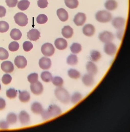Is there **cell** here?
Returning <instances> with one entry per match:
<instances>
[{
	"label": "cell",
	"mask_w": 130,
	"mask_h": 132,
	"mask_svg": "<svg viewBox=\"0 0 130 132\" xmlns=\"http://www.w3.org/2000/svg\"><path fill=\"white\" fill-rule=\"evenodd\" d=\"M61 109L56 105H51L49 106L47 110H44L41 113V116L44 120H47L52 117L60 115L62 114Z\"/></svg>",
	"instance_id": "obj_1"
},
{
	"label": "cell",
	"mask_w": 130,
	"mask_h": 132,
	"mask_svg": "<svg viewBox=\"0 0 130 132\" xmlns=\"http://www.w3.org/2000/svg\"><path fill=\"white\" fill-rule=\"evenodd\" d=\"M54 94L56 98L62 103L67 104L69 103L70 96L65 89L61 87L57 88L54 91Z\"/></svg>",
	"instance_id": "obj_2"
},
{
	"label": "cell",
	"mask_w": 130,
	"mask_h": 132,
	"mask_svg": "<svg viewBox=\"0 0 130 132\" xmlns=\"http://www.w3.org/2000/svg\"><path fill=\"white\" fill-rule=\"evenodd\" d=\"M112 18L111 13L106 11H98L95 15L96 20L100 23H106L109 22Z\"/></svg>",
	"instance_id": "obj_3"
},
{
	"label": "cell",
	"mask_w": 130,
	"mask_h": 132,
	"mask_svg": "<svg viewBox=\"0 0 130 132\" xmlns=\"http://www.w3.org/2000/svg\"><path fill=\"white\" fill-rule=\"evenodd\" d=\"M14 19L16 23L19 26H25L28 23V19L27 15L23 13L19 12L16 14L14 16Z\"/></svg>",
	"instance_id": "obj_4"
},
{
	"label": "cell",
	"mask_w": 130,
	"mask_h": 132,
	"mask_svg": "<svg viewBox=\"0 0 130 132\" xmlns=\"http://www.w3.org/2000/svg\"><path fill=\"white\" fill-rule=\"evenodd\" d=\"M55 48L50 43H46L42 45L41 51L42 54L46 56H52L55 53Z\"/></svg>",
	"instance_id": "obj_5"
},
{
	"label": "cell",
	"mask_w": 130,
	"mask_h": 132,
	"mask_svg": "<svg viewBox=\"0 0 130 132\" xmlns=\"http://www.w3.org/2000/svg\"><path fill=\"white\" fill-rule=\"evenodd\" d=\"M99 38L102 42L107 43L111 42L114 40V36L110 32L104 31L99 34Z\"/></svg>",
	"instance_id": "obj_6"
},
{
	"label": "cell",
	"mask_w": 130,
	"mask_h": 132,
	"mask_svg": "<svg viewBox=\"0 0 130 132\" xmlns=\"http://www.w3.org/2000/svg\"><path fill=\"white\" fill-rule=\"evenodd\" d=\"M30 88L32 93L36 95H41L43 90V86L39 81H37L34 84H31Z\"/></svg>",
	"instance_id": "obj_7"
},
{
	"label": "cell",
	"mask_w": 130,
	"mask_h": 132,
	"mask_svg": "<svg viewBox=\"0 0 130 132\" xmlns=\"http://www.w3.org/2000/svg\"><path fill=\"white\" fill-rule=\"evenodd\" d=\"M16 67L19 69H23L27 66V61L26 58L23 56H16L14 61Z\"/></svg>",
	"instance_id": "obj_8"
},
{
	"label": "cell",
	"mask_w": 130,
	"mask_h": 132,
	"mask_svg": "<svg viewBox=\"0 0 130 132\" xmlns=\"http://www.w3.org/2000/svg\"><path fill=\"white\" fill-rule=\"evenodd\" d=\"M112 25L115 29L118 30L123 29L125 24V20L122 17H117L113 20Z\"/></svg>",
	"instance_id": "obj_9"
},
{
	"label": "cell",
	"mask_w": 130,
	"mask_h": 132,
	"mask_svg": "<svg viewBox=\"0 0 130 132\" xmlns=\"http://www.w3.org/2000/svg\"><path fill=\"white\" fill-rule=\"evenodd\" d=\"M104 51L108 55H113L117 52V48L116 45L113 43H107L104 45Z\"/></svg>",
	"instance_id": "obj_10"
},
{
	"label": "cell",
	"mask_w": 130,
	"mask_h": 132,
	"mask_svg": "<svg viewBox=\"0 0 130 132\" xmlns=\"http://www.w3.org/2000/svg\"><path fill=\"white\" fill-rule=\"evenodd\" d=\"M86 20V16L84 13H78L75 16L74 19V22L77 26L83 25Z\"/></svg>",
	"instance_id": "obj_11"
},
{
	"label": "cell",
	"mask_w": 130,
	"mask_h": 132,
	"mask_svg": "<svg viewBox=\"0 0 130 132\" xmlns=\"http://www.w3.org/2000/svg\"><path fill=\"white\" fill-rule=\"evenodd\" d=\"M39 65L41 69L43 70H47L50 68L51 62L50 58L46 57H42L39 61Z\"/></svg>",
	"instance_id": "obj_12"
},
{
	"label": "cell",
	"mask_w": 130,
	"mask_h": 132,
	"mask_svg": "<svg viewBox=\"0 0 130 132\" xmlns=\"http://www.w3.org/2000/svg\"><path fill=\"white\" fill-rule=\"evenodd\" d=\"M1 68L3 72L7 73H10L13 71L14 67L13 63L11 61H5L2 63Z\"/></svg>",
	"instance_id": "obj_13"
},
{
	"label": "cell",
	"mask_w": 130,
	"mask_h": 132,
	"mask_svg": "<svg viewBox=\"0 0 130 132\" xmlns=\"http://www.w3.org/2000/svg\"><path fill=\"white\" fill-rule=\"evenodd\" d=\"M19 119L22 125H27L29 123L30 121V117L29 114L26 111H21L19 114Z\"/></svg>",
	"instance_id": "obj_14"
},
{
	"label": "cell",
	"mask_w": 130,
	"mask_h": 132,
	"mask_svg": "<svg viewBox=\"0 0 130 132\" xmlns=\"http://www.w3.org/2000/svg\"><path fill=\"white\" fill-rule=\"evenodd\" d=\"M40 33L37 29H33L30 30L27 33L28 39L30 41H36L39 39Z\"/></svg>",
	"instance_id": "obj_15"
},
{
	"label": "cell",
	"mask_w": 130,
	"mask_h": 132,
	"mask_svg": "<svg viewBox=\"0 0 130 132\" xmlns=\"http://www.w3.org/2000/svg\"><path fill=\"white\" fill-rule=\"evenodd\" d=\"M54 44L56 48L60 50H64L67 48L68 47V43L67 40L61 38L56 39Z\"/></svg>",
	"instance_id": "obj_16"
},
{
	"label": "cell",
	"mask_w": 130,
	"mask_h": 132,
	"mask_svg": "<svg viewBox=\"0 0 130 132\" xmlns=\"http://www.w3.org/2000/svg\"><path fill=\"white\" fill-rule=\"evenodd\" d=\"M95 27L91 24H87L83 27L82 31L85 36L88 37L92 36L95 33Z\"/></svg>",
	"instance_id": "obj_17"
},
{
	"label": "cell",
	"mask_w": 130,
	"mask_h": 132,
	"mask_svg": "<svg viewBox=\"0 0 130 132\" xmlns=\"http://www.w3.org/2000/svg\"><path fill=\"white\" fill-rule=\"evenodd\" d=\"M57 15L61 21L64 22L68 19L69 15L68 12L63 8L58 9L57 12Z\"/></svg>",
	"instance_id": "obj_18"
},
{
	"label": "cell",
	"mask_w": 130,
	"mask_h": 132,
	"mask_svg": "<svg viewBox=\"0 0 130 132\" xmlns=\"http://www.w3.org/2000/svg\"><path fill=\"white\" fill-rule=\"evenodd\" d=\"M62 34L65 38H70L72 37L73 34V30L69 26H64L62 29Z\"/></svg>",
	"instance_id": "obj_19"
},
{
	"label": "cell",
	"mask_w": 130,
	"mask_h": 132,
	"mask_svg": "<svg viewBox=\"0 0 130 132\" xmlns=\"http://www.w3.org/2000/svg\"><path fill=\"white\" fill-rule=\"evenodd\" d=\"M86 68L89 74L94 76L98 72V68L95 63L92 62H89L86 65Z\"/></svg>",
	"instance_id": "obj_20"
},
{
	"label": "cell",
	"mask_w": 130,
	"mask_h": 132,
	"mask_svg": "<svg viewBox=\"0 0 130 132\" xmlns=\"http://www.w3.org/2000/svg\"><path fill=\"white\" fill-rule=\"evenodd\" d=\"M82 81L85 85L89 87L93 85L94 83L93 76L90 74L84 75L82 78Z\"/></svg>",
	"instance_id": "obj_21"
},
{
	"label": "cell",
	"mask_w": 130,
	"mask_h": 132,
	"mask_svg": "<svg viewBox=\"0 0 130 132\" xmlns=\"http://www.w3.org/2000/svg\"><path fill=\"white\" fill-rule=\"evenodd\" d=\"M31 110L33 113L38 114L42 113L43 111V108L40 103L36 102L34 103L31 105Z\"/></svg>",
	"instance_id": "obj_22"
},
{
	"label": "cell",
	"mask_w": 130,
	"mask_h": 132,
	"mask_svg": "<svg viewBox=\"0 0 130 132\" xmlns=\"http://www.w3.org/2000/svg\"><path fill=\"white\" fill-rule=\"evenodd\" d=\"M105 8L110 11H114L117 8L118 3L115 0H108L104 4Z\"/></svg>",
	"instance_id": "obj_23"
},
{
	"label": "cell",
	"mask_w": 130,
	"mask_h": 132,
	"mask_svg": "<svg viewBox=\"0 0 130 132\" xmlns=\"http://www.w3.org/2000/svg\"><path fill=\"white\" fill-rule=\"evenodd\" d=\"M19 98L21 102L23 103H27L29 101L30 97L29 93L26 91L22 92L19 91Z\"/></svg>",
	"instance_id": "obj_24"
},
{
	"label": "cell",
	"mask_w": 130,
	"mask_h": 132,
	"mask_svg": "<svg viewBox=\"0 0 130 132\" xmlns=\"http://www.w3.org/2000/svg\"><path fill=\"white\" fill-rule=\"evenodd\" d=\"M10 36L14 40L17 41L21 39L22 34L19 29H14L11 31Z\"/></svg>",
	"instance_id": "obj_25"
},
{
	"label": "cell",
	"mask_w": 130,
	"mask_h": 132,
	"mask_svg": "<svg viewBox=\"0 0 130 132\" xmlns=\"http://www.w3.org/2000/svg\"><path fill=\"white\" fill-rule=\"evenodd\" d=\"M30 2L28 0H21L18 3L17 7L19 10L24 11L29 7Z\"/></svg>",
	"instance_id": "obj_26"
},
{
	"label": "cell",
	"mask_w": 130,
	"mask_h": 132,
	"mask_svg": "<svg viewBox=\"0 0 130 132\" xmlns=\"http://www.w3.org/2000/svg\"><path fill=\"white\" fill-rule=\"evenodd\" d=\"M6 121L8 124L11 125L16 124L17 121V117L16 114L13 113L8 114L7 116Z\"/></svg>",
	"instance_id": "obj_27"
},
{
	"label": "cell",
	"mask_w": 130,
	"mask_h": 132,
	"mask_svg": "<svg viewBox=\"0 0 130 132\" xmlns=\"http://www.w3.org/2000/svg\"><path fill=\"white\" fill-rule=\"evenodd\" d=\"M64 3L67 7L71 9L77 8L79 4L78 0H64Z\"/></svg>",
	"instance_id": "obj_28"
},
{
	"label": "cell",
	"mask_w": 130,
	"mask_h": 132,
	"mask_svg": "<svg viewBox=\"0 0 130 132\" xmlns=\"http://www.w3.org/2000/svg\"><path fill=\"white\" fill-rule=\"evenodd\" d=\"M41 78L44 82H49L51 81L52 79V75L51 73L48 71L42 72L41 74Z\"/></svg>",
	"instance_id": "obj_29"
},
{
	"label": "cell",
	"mask_w": 130,
	"mask_h": 132,
	"mask_svg": "<svg viewBox=\"0 0 130 132\" xmlns=\"http://www.w3.org/2000/svg\"><path fill=\"white\" fill-rule=\"evenodd\" d=\"M78 58L75 55H70L67 58V63L70 65H75L78 63Z\"/></svg>",
	"instance_id": "obj_30"
},
{
	"label": "cell",
	"mask_w": 130,
	"mask_h": 132,
	"mask_svg": "<svg viewBox=\"0 0 130 132\" xmlns=\"http://www.w3.org/2000/svg\"><path fill=\"white\" fill-rule=\"evenodd\" d=\"M71 52L73 54H78L82 50V47L80 44L73 43L70 47Z\"/></svg>",
	"instance_id": "obj_31"
},
{
	"label": "cell",
	"mask_w": 130,
	"mask_h": 132,
	"mask_svg": "<svg viewBox=\"0 0 130 132\" xmlns=\"http://www.w3.org/2000/svg\"><path fill=\"white\" fill-rule=\"evenodd\" d=\"M101 55L100 53L97 51L93 50L91 52L90 59L93 62H97L100 60Z\"/></svg>",
	"instance_id": "obj_32"
},
{
	"label": "cell",
	"mask_w": 130,
	"mask_h": 132,
	"mask_svg": "<svg viewBox=\"0 0 130 132\" xmlns=\"http://www.w3.org/2000/svg\"><path fill=\"white\" fill-rule=\"evenodd\" d=\"M68 75L70 78L73 79H77L80 77V73L77 70L70 69L68 71Z\"/></svg>",
	"instance_id": "obj_33"
},
{
	"label": "cell",
	"mask_w": 130,
	"mask_h": 132,
	"mask_svg": "<svg viewBox=\"0 0 130 132\" xmlns=\"http://www.w3.org/2000/svg\"><path fill=\"white\" fill-rule=\"evenodd\" d=\"M82 95L79 93H75L71 97V102L74 104H76L82 99Z\"/></svg>",
	"instance_id": "obj_34"
},
{
	"label": "cell",
	"mask_w": 130,
	"mask_h": 132,
	"mask_svg": "<svg viewBox=\"0 0 130 132\" xmlns=\"http://www.w3.org/2000/svg\"><path fill=\"white\" fill-rule=\"evenodd\" d=\"M52 82L53 85L58 87H61L63 84L62 78L59 77H56L52 78Z\"/></svg>",
	"instance_id": "obj_35"
},
{
	"label": "cell",
	"mask_w": 130,
	"mask_h": 132,
	"mask_svg": "<svg viewBox=\"0 0 130 132\" xmlns=\"http://www.w3.org/2000/svg\"><path fill=\"white\" fill-rule=\"evenodd\" d=\"M7 97L10 99L15 98L17 94V91L15 89L10 88L6 91V92Z\"/></svg>",
	"instance_id": "obj_36"
},
{
	"label": "cell",
	"mask_w": 130,
	"mask_h": 132,
	"mask_svg": "<svg viewBox=\"0 0 130 132\" xmlns=\"http://www.w3.org/2000/svg\"><path fill=\"white\" fill-rule=\"evenodd\" d=\"M9 29V25L7 22L4 21H0V32H5Z\"/></svg>",
	"instance_id": "obj_37"
},
{
	"label": "cell",
	"mask_w": 130,
	"mask_h": 132,
	"mask_svg": "<svg viewBox=\"0 0 130 132\" xmlns=\"http://www.w3.org/2000/svg\"><path fill=\"white\" fill-rule=\"evenodd\" d=\"M9 56V54L8 51L5 48L0 47V60H7Z\"/></svg>",
	"instance_id": "obj_38"
},
{
	"label": "cell",
	"mask_w": 130,
	"mask_h": 132,
	"mask_svg": "<svg viewBox=\"0 0 130 132\" xmlns=\"http://www.w3.org/2000/svg\"><path fill=\"white\" fill-rule=\"evenodd\" d=\"M38 75L37 73H31L28 77V81L31 84H34L38 81Z\"/></svg>",
	"instance_id": "obj_39"
},
{
	"label": "cell",
	"mask_w": 130,
	"mask_h": 132,
	"mask_svg": "<svg viewBox=\"0 0 130 132\" xmlns=\"http://www.w3.org/2000/svg\"><path fill=\"white\" fill-rule=\"evenodd\" d=\"M48 20L47 16L44 14H39L36 19L37 23L39 24L46 23Z\"/></svg>",
	"instance_id": "obj_40"
},
{
	"label": "cell",
	"mask_w": 130,
	"mask_h": 132,
	"mask_svg": "<svg viewBox=\"0 0 130 132\" xmlns=\"http://www.w3.org/2000/svg\"><path fill=\"white\" fill-rule=\"evenodd\" d=\"M19 45L18 43L16 42H12L8 46L9 50L12 52L17 51L19 49Z\"/></svg>",
	"instance_id": "obj_41"
},
{
	"label": "cell",
	"mask_w": 130,
	"mask_h": 132,
	"mask_svg": "<svg viewBox=\"0 0 130 132\" xmlns=\"http://www.w3.org/2000/svg\"><path fill=\"white\" fill-rule=\"evenodd\" d=\"M23 48L25 51L28 52L33 48V45L31 42L26 41L23 44Z\"/></svg>",
	"instance_id": "obj_42"
},
{
	"label": "cell",
	"mask_w": 130,
	"mask_h": 132,
	"mask_svg": "<svg viewBox=\"0 0 130 132\" xmlns=\"http://www.w3.org/2000/svg\"><path fill=\"white\" fill-rule=\"evenodd\" d=\"M2 83L4 84L7 85L9 84L12 80V77L10 75L6 74L3 75L2 79Z\"/></svg>",
	"instance_id": "obj_43"
},
{
	"label": "cell",
	"mask_w": 130,
	"mask_h": 132,
	"mask_svg": "<svg viewBox=\"0 0 130 132\" xmlns=\"http://www.w3.org/2000/svg\"><path fill=\"white\" fill-rule=\"evenodd\" d=\"M48 5L47 0H39L37 1V5L40 8H45L47 7Z\"/></svg>",
	"instance_id": "obj_44"
},
{
	"label": "cell",
	"mask_w": 130,
	"mask_h": 132,
	"mask_svg": "<svg viewBox=\"0 0 130 132\" xmlns=\"http://www.w3.org/2000/svg\"><path fill=\"white\" fill-rule=\"evenodd\" d=\"M18 0H6L7 5L9 7H14L16 6L18 3Z\"/></svg>",
	"instance_id": "obj_45"
},
{
	"label": "cell",
	"mask_w": 130,
	"mask_h": 132,
	"mask_svg": "<svg viewBox=\"0 0 130 132\" xmlns=\"http://www.w3.org/2000/svg\"><path fill=\"white\" fill-rule=\"evenodd\" d=\"M9 124L7 121H0V129H8L9 128Z\"/></svg>",
	"instance_id": "obj_46"
},
{
	"label": "cell",
	"mask_w": 130,
	"mask_h": 132,
	"mask_svg": "<svg viewBox=\"0 0 130 132\" xmlns=\"http://www.w3.org/2000/svg\"><path fill=\"white\" fill-rule=\"evenodd\" d=\"M6 11L5 7L3 6H0V18H3L6 15Z\"/></svg>",
	"instance_id": "obj_47"
},
{
	"label": "cell",
	"mask_w": 130,
	"mask_h": 132,
	"mask_svg": "<svg viewBox=\"0 0 130 132\" xmlns=\"http://www.w3.org/2000/svg\"><path fill=\"white\" fill-rule=\"evenodd\" d=\"M124 30L123 29L118 30V31L117 33V37L119 40H122L123 35H124Z\"/></svg>",
	"instance_id": "obj_48"
},
{
	"label": "cell",
	"mask_w": 130,
	"mask_h": 132,
	"mask_svg": "<svg viewBox=\"0 0 130 132\" xmlns=\"http://www.w3.org/2000/svg\"><path fill=\"white\" fill-rule=\"evenodd\" d=\"M6 103L5 101L2 98H0V110H2L5 108Z\"/></svg>",
	"instance_id": "obj_49"
},
{
	"label": "cell",
	"mask_w": 130,
	"mask_h": 132,
	"mask_svg": "<svg viewBox=\"0 0 130 132\" xmlns=\"http://www.w3.org/2000/svg\"><path fill=\"white\" fill-rule=\"evenodd\" d=\"M1 85L0 84V90H1Z\"/></svg>",
	"instance_id": "obj_50"
}]
</instances>
